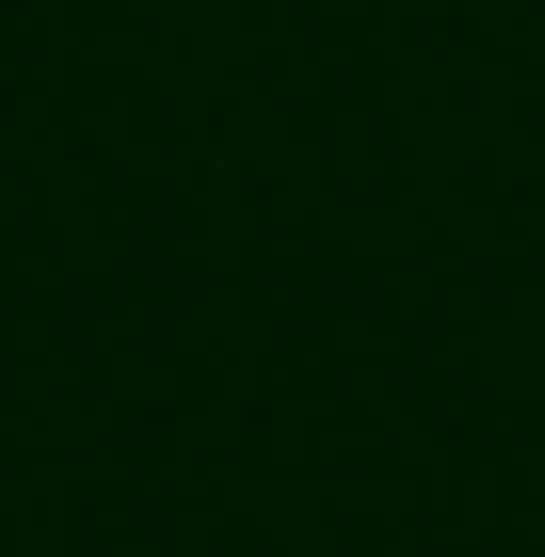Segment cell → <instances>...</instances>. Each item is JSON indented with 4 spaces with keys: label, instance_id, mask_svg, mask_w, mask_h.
I'll return each mask as SVG.
<instances>
[]
</instances>
